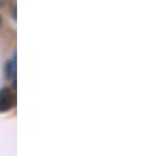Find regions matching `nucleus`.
<instances>
[{
	"label": "nucleus",
	"instance_id": "7ed1b4c3",
	"mask_svg": "<svg viewBox=\"0 0 147 156\" xmlns=\"http://www.w3.org/2000/svg\"><path fill=\"white\" fill-rule=\"evenodd\" d=\"M11 12H12V17H13V19H16V5H15V4H12Z\"/></svg>",
	"mask_w": 147,
	"mask_h": 156
},
{
	"label": "nucleus",
	"instance_id": "f03ea898",
	"mask_svg": "<svg viewBox=\"0 0 147 156\" xmlns=\"http://www.w3.org/2000/svg\"><path fill=\"white\" fill-rule=\"evenodd\" d=\"M5 77L12 81H15L16 79V58L15 57L5 63Z\"/></svg>",
	"mask_w": 147,
	"mask_h": 156
},
{
	"label": "nucleus",
	"instance_id": "39448f33",
	"mask_svg": "<svg viewBox=\"0 0 147 156\" xmlns=\"http://www.w3.org/2000/svg\"><path fill=\"white\" fill-rule=\"evenodd\" d=\"M0 27H2V17H0Z\"/></svg>",
	"mask_w": 147,
	"mask_h": 156
},
{
	"label": "nucleus",
	"instance_id": "20e7f679",
	"mask_svg": "<svg viewBox=\"0 0 147 156\" xmlns=\"http://www.w3.org/2000/svg\"><path fill=\"white\" fill-rule=\"evenodd\" d=\"M4 5V0H0V8H2Z\"/></svg>",
	"mask_w": 147,
	"mask_h": 156
},
{
	"label": "nucleus",
	"instance_id": "f257e3e1",
	"mask_svg": "<svg viewBox=\"0 0 147 156\" xmlns=\"http://www.w3.org/2000/svg\"><path fill=\"white\" fill-rule=\"evenodd\" d=\"M15 104V97L11 94L9 89H3L0 93V112L9 110Z\"/></svg>",
	"mask_w": 147,
	"mask_h": 156
}]
</instances>
